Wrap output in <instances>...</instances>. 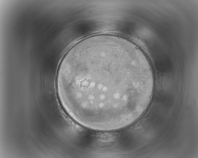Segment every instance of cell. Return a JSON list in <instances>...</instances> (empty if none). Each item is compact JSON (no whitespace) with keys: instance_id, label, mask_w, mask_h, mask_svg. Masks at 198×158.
<instances>
[{"instance_id":"obj_1","label":"cell","mask_w":198,"mask_h":158,"mask_svg":"<svg viewBox=\"0 0 198 158\" xmlns=\"http://www.w3.org/2000/svg\"><path fill=\"white\" fill-rule=\"evenodd\" d=\"M154 82L142 50L124 37L107 34L72 46L56 77L66 113L78 124L100 131L121 129L140 117L151 102Z\"/></svg>"}]
</instances>
